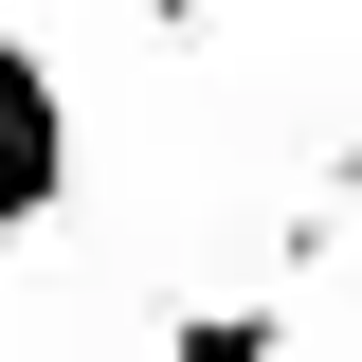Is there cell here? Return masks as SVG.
Wrapping results in <instances>:
<instances>
[{
    "mask_svg": "<svg viewBox=\"0 0 362 362\" xmlns=\"http://www.w3.org/2000/svg\"><path fill=\"white\" fill-rule=\"evenodd\" d=\"M90 127H73V73H54L37 37H0V235H37L54 199H73Z\"/></svg>",
    "mask_w": 362,
    "mask_h": 362,
    "instance_id": "1",
    "label": "cell"
},
{
    "mask_svg": "<svg viewBox=\"0 0 362 362\" xmlns=\"http://www.w3.org/2000/svg\"><path fill=\"white\" fill-rule=\"evenodd\" d=\"M181 18H199V0H145V37H181Z\"/></svg>",
    "mask_w": 362,
    "mask_h": 362,
    "instance_id": "2",
    "label": "cell"
},
{
    "mask_svg": "<svg viewBox=\"0 0 362 362\" xmlns=\"http://www.w3.org/2000/svg\"><path fill=\"white\" fill-rule=\"evenodd\" d=\"M344 199H362V145H344Z\"/></svg>",
    "mask_w": 362,
    "mask_h": 362,
    "instance_id": "3",
    "label": "cell"
}]
</instances>
